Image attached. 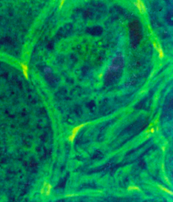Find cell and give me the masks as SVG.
<instances>
[{
    "label": "cell",
    "mask_w": 173,
    "mask_h": 202,
    "mask_svg": "<svg viewBox=\"0 0 173 202\" xmlns=\"http://www.w3.org/2000/svg\"><path fill=\"white\" fill-rule=\"evenodd\" d=\"M124 58L123 55L118 53L112 59V62L108 66L105 72V80L109 83L117 80L123 71L124 67Z\"/></svg>",
    "instance_id": "cell-1"
},
{
    "label": "cell",
    "mask_w": 173,
    "mask_h": 202,
    "mask_svg": "<svg viewBox=\"0 0 173 202\" xmlns=\"http://www.w3.org/2000/svg\"><path fill=\"white\" fill-rule=\"evenodd\" d=\"M131 38L132 43H137L140 40L141 37V27L139 25H137L135 23L134 25H132V28H131Z\"/></svg>",
    "instance_id": "cell-2"
}]
</instances>
